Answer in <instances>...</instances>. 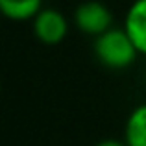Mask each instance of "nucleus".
I'll return each mask as SVG.
<instances>
[{"instance_id":"7","label":"nucleus","mask_w":146,"mask_h":146,"mask_svg":"<svg viewBox=\"0 0 146 146\" xmlns=\"http://www.w3.org/2000/svg\"><path fill=\"white\" fill-rule=\"evenodd\" d=\"M96 146H126V143L124 141H117V139H104Z\"/></svg>"},{"instance_id":"6","label":"nucleus","mask_w":146,"mask_h":146,"mask_svg":"<svg viewBox=\"0 0 146 146\" xmlns=\"http://www.w3.org/2000/svg\"><path fill=\"white\" fill-rule=\"evenodd\" d=\"M43 9V0H0V11L11 21H30L35 19Z\"/></svg>"},{"instance_id":"5","label":"nucleus","mask_w":146,"mask_h":146,"mask_svg":"<svg viewBox=\"0 0 146 146\" xmlns=\"http://www.w3.org/2000/svg\"><path fill=\"white\" fill-rule=\"evenodd\" d=\"M126 146H146V104H141L129 113L124 128Z\"/></svg>"},{"instance_id":"4","label":"nucleus","mask_w":146,"mask_h":146,"mask_svg":"<svg viewBox=\"0 0 146 146\" xmlns=\"http://www.w3.org/2000/svg\"><path fill=\"white\" fill-rule=\"evenodd\" d=\"M124 30L137 52L146 56V0H135L124 19Z\"/></svg>"},{"instance_id":"2","label":"nucleus","mask_w":146,"mask_h":146,"mask_svg":"<svg viewBox=\"0 0 146 146\" xmlns=\"http://www.w3.org/2000/svg\"><path fill=\"white\" fill-rule=\"evenodd\" d=\"M74 22L80 32L98 37L113 28V15L106 4L98 0H87L76 7Z\"/></svg>"},{"instance_id":"1","label":"nucleus","mask_w":146,"mask_h":146,"mask_svg":"<svg viewBox=\"0 0 146 146\" xmlns=\"http://www.w3.org/2000/svg\"><path fill=\"white\" fill-rule=\"evenodd\" d=\"M94 56L104 67L122 70L137 59L139 52L124 28H111L94 39Z\"/></svg>"},{"instance_id":"3","label":"nucleus","mask_w":146,"mask_h":146,"mask_svg":"<svg viewBox=\"0 0 146 146\" xmlns=\"http://www.w3.org/2000/svg\"><path fill=\"white\" fill-rule=\"evenodd\" d=\"M33 33L44 44H59L68 33V22L61 11L43 7L33 19Z\"/></svg>"}]
</instances>
